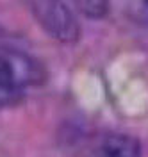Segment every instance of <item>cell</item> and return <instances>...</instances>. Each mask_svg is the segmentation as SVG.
Returning <instances> with one entry per match:
<instances>
[{
	"label": "cell",
	"instance_id": "cell-1",
	"mask_svg": "<svg viewBox=\"0 0 148 157\" xmlns=\"http://www.w3.org/2000/svg\"><path fill=\"white\" fill-rule=\"evenodd\" d=\"M32 18L52 39L63 45L77 43L80 25L73 11L63 0H21Z\"/></svg>",
	"mask_w": 148,
	"mask_h": 157
},
{
	"label": "cell",
	"instance_id": "cell-2",
	"mask_svg": "<svg viewBox=\"0 0 148 157\" xmlns=\"http://www.w3.org/2000/svg\"><path fill=\"white\" fill-rule=\"evenodd\" d=\"M47 80V68L23 50L9 45H0V82L7 88L23 93L38 88Z\"/></svg>",
	"mask_w": 148,
	"mask_h": 157
},
{
	"label": "cell",
	"instance_id": "cell-3",
	"mask_svg": "<svg viewBox=\"0 0 148 157\" xmlns=\"http://www.w3.org/2000/svg\"><path fill=\"white\" fill-rule=\"evenodd\" d=\"M91 157H143V147L130 134L107 132L93 147Z\"/></svg>",
	"mask_w": 148,
	"mask_h": 157
},
{
	"label": "cell",
	"instance_id": "cell-4",
	"mask_svg": "<svg viewBox=\"0 0 148 157\" xmlns=\"http://www.w3.org/2000/svg\"><path fill=\"white\" fill-rule=\"evenodd\" d=\"M77 4L89 18H104L109 11V0H77Z\"/></svg>",
	"mask_w": 148,
	"mask_h": 157
},
{
	"label": "cell",
	"instance_id": "cell-5",
	"mask_svg": "<svg viewBox=\"0 0 148 157\" xmlns=\"http://www.w3.org/2000/svg\"><path fill=\"white\" fill-rule=\"evenodd\" d=\"M21 97H23V93L14 91V89L7 88V86H4V84L0 82V111L11 107V105H14V104H18L21 100Z\"/></svg>",
	"mask_w": 148,
	"mask_h": 157
}]
</instances>
